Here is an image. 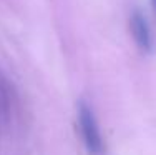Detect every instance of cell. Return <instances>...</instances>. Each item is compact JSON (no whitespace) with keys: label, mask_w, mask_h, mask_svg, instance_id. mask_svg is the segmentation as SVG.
Wrapping results in <instances>:
<instances>
[{"label":"cell","mask_w":156,"mask_h":155,"mask_svg":"<svg viewBox=\"0 0 156 155\" xmlns=\"http://www.w3.org/2000/svg\"><path fill=\"white\" fill-rule=\"evenodd\" d=\"M151 5H153V9H154V12H156V0H151Z\"/></svg>","instance_id":"4"},{"label":"cell","mask_w":156,"mask_h":155,"mask_svg":"<svg viewBox=\"0 0 156 155\" xmlns=\"http://www.w3.org/2000/svg\"><path fill=\"white\" fill-rule=\"evenodd\" d=\"M129 30H131L133 40L138 45V49L144 54L151 52V47H153V42H151V32L150 27H148L146 18L143 17L141 12H133L131 18H129Z\"/></svg>","instance_id":"3"},{"label":"cell","mask_w":156,"mask_h":155,"mask_svg":"<svg viewBox=\"0 0 156 155\" xmlns=\"http://www.w3.org/2000/svg\"><path fill=\"white\" fill-rule=\"evenodd\" d=\"M76 120H78V130H80L83 145L90 155H103L105 152V142H103L100 125L96 120L91 107L87 102L81 100L78 103V112H76Z\"/></svg>","instance_id":"1"},{"label":"cell","mask_w":156,"mask_h":155,"mask_svg":"<svg viewBox=\"0 0 156 155\" xmlns=\"http://www.w3.org/2000/svg\"><path fill=\"white\" fill-rule=\"evenodd\" d=\"M13 119H15V102L12 90L9 83L0 77V149L12 132Z\"/></svg>","instance_id":"2"}]
</instances>
